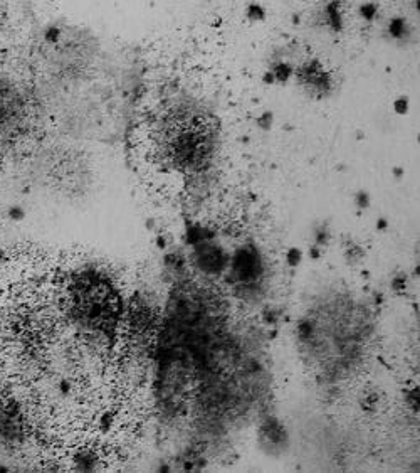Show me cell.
Here are the masks:
<instances>
[{
  "mask_svg": "<svg viewBox=\"0 0 420 473\" xmlns=\"http://www.w3.org/2000/svg\"><path fill=\"white\" fill-rule=\"evenodd\" d=\"M262 258L252 244L240 248L230 261L232 278L240 285H254L262 276Z\"/></svg>",
  "mask_w": 420,
  "mask_h": 473,
  "instance_id": "cell-3",
  "label": "cell"
},
{
  "mask_svg": "<svg viewBox=\"0 0 420 473\" xmlns=\"http://www.w3.org/2000/svg\"><path fill=\"white\" fill-rule=\"evenodd\" d=\"M72 322L89 334L111 337L123 313V302L111 279L94 269L79 273L67 290Z\"/></svg>",
  "mask_w": 420,
  "mask_h": 473,
  "instance_id": "cell-2",
  "label": "cell"
},
{
  "mask_svg": "<svg viewBox=\"0 0 420 473\" xmlns=\"http://www.w3.org/2000/svg\"><path fill=\"white\" fill-rule=\"evenodd\" d=\"M195 261L205 273H220L229 264L224 249L207 241L195 246Z\"/></svg>",
  "mask_w": 420,
  "mask_h": 473,
  "instance_id": "cell-4",
  "label": "cell"
},
{
  "mask_svg": "<svg viewBox=\"0 0 420 473\" xmlns=\"http://www.w3.org/2000/svg\"><path fill=\"white\" fill-rule=\"evenodd\" d=\"M162 158L183 173H197L209 167L217 147L215 122L204 110L180 105L163 115L157 130Z\"/></svg>",
  "mask_w": 420,
  "mask_h": 473,
  "instance_id": "cell-1",
  "label": "cell"
}]
</instances>
